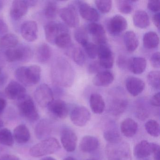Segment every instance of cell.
I'll use <instances>...</instances> for the list:
<instances>
[{"mask_svg": "<svg viewBox=\"0 0 160 160\" xmlns=\"http://www.w3.org/2000/svg\"><path fill=\"white\" fill-rule=\"evenodd\" d=\"M51 77L53 82L61 87H70L73 81V71L71 64L63 58L56 60L51 67Z\"/></svg>", "mask_w": 160, "mask_h": 160, "instance_id": "obj_1", "label": "cell"}, {"mask_svg": "<svg viewBox=\"0 0 160 160\" xmlns=\"http://www.w3.org/2000/svg\"><path fill=\"white\" fill-rule=\"evenodd\" d=\"M41 67L38 65L21 66L15 71L16 78L25 86H30L37 84L41 80Z\"/></svg>", "mask_w": 160, "mask_h": 160, "instance_id": "obj_2", "label": "cell"}, {"mask_svg": "<svg viewBox=\"0 0 160 160\" xmlns=\"http://www.w3.org/2000/svg\"><path fill=\"white\" fill-rule=\"evenodd\" d=\"M61 148L58 140L55 138H48L32 146L29 153L34 157H40L53 154Z\"/></svg>", "mask_w": 160, "mask_h": 160, "instance_id": "obj_3", "label": "cell"}, {"mask_svg": "<svg viewBox=\"0 0 160 160\" xmlns=\"http://www.w3.org/2000/svg\"><path fill=\"white\" fill-rule=\"evenodd\" d=\"M18 101V107L21 116L32 122L37 121L39 119V113L31 97L26 95Z\"/></svg>", "mask_w": 160, "mask_h": 160, "instance_id": "obj_4", "label": "cell"}, {"mask_svg": "<svg viewBox=\"0 0 160 160\" xmlns=\"http://www.w3.org/2000/svg\"><path fill=\"white\" fill-rule=\"evenodd\" d=\"M33 52L29 47L20 46L16 48H9L5 51L4 57L9 62L20 61L27 62L31 59Z\"/></svg>", "mask_w": 160, "mask_h": 160, "instance_id": "obj_5", "label": "cell"}, {"mask_svg": "<svg viewBox=\"0 0 160 160\" xmlns=\"http://www.w3.org/2000/svg\"><path fill=\"white\" fill-rule=\"evenodd\" d=\"M108 160H130L129 148L126 144L119 143L110 144L106 148Z\"/></svg>", "mask_w": 160, "mask_h": 160, "instance_id": "obj_6", "label": "cell"}, {"mask_svg": "<svg viewBox=\"0 0 160 160\" xmlns=\"http://www.w3.org/2000/svg\"><path fill=\"white\" fill-rule=\"evenodd\" d=\"M91 115L89 110L84 106H78L73 108L70 113V118L74 125L83 127L89 121Z\"/></svg>", "mask_w": 160, "mask_h": 160, "instance_id": "obj_7", "label": "cell"}, {"mask_svg": "<svg viewBox=\"0 0 160 160\" xmlns=\"http://www.w3.org/2000/svg\"><path fill=\"white\" fill-rule=\"evenodd\" d=\"M34 97L37 102L42 108L47 107L54 100L53 92L46 84H42L38 87L34 92Z\"/></svg>", "mask_w": 160, "mask_h": 160, "instance_id": "obj_8", "label": "cell"}, {"mask_svg": "<svg viewBox=\"0 0 160 160\" xmlns=\"http://www.w3.org/2000/svg\"><path fill=\"white\" fill-rule=\"evenodd\" d=\"M127 20L123 17L119 15L114 16L107 22V29L111 35L117 36L126 29Z\"/></svg>", "mask_w": 160, "mask_h": 160, "instance_id": "obj_9", "label": "cell"}, {"mask_svg": "<svg viewBox=\"0 0 160 160\" xmlns=\"http://www.w3.org/2000/svg\"><path fill=\"white\" fill-rule=\"evenodd\" d=\"M97 56L100 66L105 69H111L114 62V55L110 48L106 44L100 45L98 47Z\"/></svg>", "mask_w": 160, "mask_h": 160, "instance_id": "obj_10", "label": "cell"}, {"mask_svg": "<svg viewBox=\"0 0 160 160\" xmlns=\"http://www.w3.org/2000/svg\"><path fill=\"white\" fill-rule=\"evenodd\" d=\"M61 141L66 151L72 152L75 150L77 144L76 134L71 128H63L61 132Z\"/></svg>", "mask_w": 160, "mask_h": 160, "instance_id": "obj_11", "label": "cell"}, {"mask_svg": "<svg viewBox=\"0 0 160 160\" xmlns=\"http://www.w3.org/2000/svg\"><path fill=\"white\" fill-rule=\"evenodd\" d=\"M60 17L63 22L70 28H77L79 26V19L76 9L70 5L59 11Z\"/></svg>", "mask_w": 160, "mask_h": 160, "instance_id": "obj_12", "label": "cell"}, {"mask_svg": "<svg viewBox=\"0 0 160 160\" xmlns=\"http://www.w3.org/2000/svg\"><path fill=\"white\" fill-rule=\"evenodd\" d=\"M44 31L46 39L48 42L50 43L55 44V40L61 33L69 31L63 24L51 21L45 26Z\"/></svg>", "mask_w": 160, "mask_h": 160, "instance_id": "obj_13", "label": "cell"}, {"mask_svg": "<svg viewBox=\"0 0 160 160\" xmlns=\"http://www.w3.org/2000/svg\"><path fill=\"white\" fill-rule=\"evenodd\" d=\"M87 31L92 35L93 41L98 45L106 44L107 38L105 31L102 26L92 22L88 25Z\"/></svg>", "mask_w": 160, "mask_h": 160, "instance_id": "obj_14", "label": "cell"}, {"mask_svg": "<svg viewBox=\"0 0 160 160\" xmlns=\"http://www.w3.org/2000/svg\"><path fill=\"white\" fill-rule=\"evenodd\" d=\"M47 107L50 114L58 118H65L69 113L67 104L64 101L60 99L53 100Z\"/></svg>", "mask_w": 160, "mask_h": 160, "instance_id": "obj_15", "label": "cell"}, {"mask_svg": "<svg viewBox=\"0 0 160 160\" xmlns=\"http://www.w3.org/2000/svg\"><path fill=\"white\" fill-rule=\"evenodd\" d=\"M21 35L26 41L33 42L38 38V28L35 21L29 20L26 21L20 28Z\"/></svg>", "mask_w": 160, "mask_h": 160, "instance_id": "obj_16", "label": "cell"}, {"mask_svg": "<svg viewBox=\"0 0 160 160\" xmlns=\"http://www.w3.org/2000/svg\"><path fill=\"white\" fill-rule=\"evenodd\" d=\"M5 94L9 99L19 101L25 97L26 89L23 85L15 81H11L5 88Z\"/></svg>", "mask_w": 160, "mask_h": 160, "instance_id": "obj_17", "label": "cell"}, {"mask_svg": "<svg viewBox=\"0 0 160 160\" xmlns=\"http://www.w3.org/2000/svg\"><path fill=\"white\" fill-rule=\"evenodd\" d=\"M79 13L87 21L92 22H97L100 18V16L98 12L89 4L84 2H78Z\"/></svg>", "mask_w": 160, "mask_h": 160, "instance_id": "obj_18", "label": "cell"}, {"mask_svg": "<svg viewBox=\"0 0 160 160\" xmlns=\"http://www.w3.org/2000/svg\"><path fill=\"white\" fill-rule=\"evenodd\" d=\"M125 86L128 92L133 96H137L144 90L145 84L144 81L138 78L130 77L125 82Z\"/></svg>", "mask_w": 160, "mask_h": 160, "instance_id": "obj_19", "label": "cell"}, {"mask_svg": "<svg viewBox=\"0 0 160 160\" xmlns=\"http://www.w3.org/2000/svg\"><path fill=\"white\" fill-rule=\"evenodd\" d=\"M28 7L26 1H14L10 11L11 17L14 20H19L27 14Z\"/></svg>", "mask_w": 160, "mask_h": 160, "instance_id": "obj_20", "label": "cell"}, {"mask_svg": "<svg viewBox=\"0 0 160 160\" xmlns=\"http://www.w3.org/2000/svg\"><path fill=\"white\" fill-rule=\"evenodd\" d=\"M154 143H149L147 140H142L136 145L134 155L138 159H144L152 153Z\"/></svg>", "mask_w": 160, "mask_h": 160, "instance_id": "obj_21", "label": "cell"}, {"mask_svg": "<svg viewBox=\"0 0 160 160\" xmlns=\"http://www.w3.org/2000/svg\"><path fill=\"white\" fill-rule=\"evenodd\" d=\"M99 144L97 138L91 135L85 136L80 141L79 149L84 152H91L97 149Z\"/></svg>", "mask_w": 160, "mask_h": 160, "instance_id": "obj_22", "label": "cell"}, {"mask_svg": "<svg viewBox=\"0 0 160 160\" xmlns=\"http://www.w3.org/2000/svg\"><path fill=\"white\" fill-rule=\"evenodd\" d=\"M51 122L46 119H43L37 123L35 128L36 138L39 139L47 138L52 131Z\"/></svg>", "mask_w": 160, "mask_h": 160, "instance_id": "obj_23", "label": "cell"}, {"mask_svg": "<svg viewBox=\"0 0 160 160\" xmlns=\"http://www.w3.org/2000/svg\"><path fill=\"white\" fill-rule=\"evenodd\" d=\"M114 80V76L109 71L99 72L93 78L92 82L97 87H106L112 84Z\"/></svg>", "mask_w": 160, "mask_h": 160, "instance_id": "obj_24", "label": "cell"}, {"mask_svg": "<svg viewBox=\"0 0 160 160\" xmlns=\"http://www.w3.org/2000/svg\"><path fill=\"white\" fill-rule=\"evenodd\" d=\"M147 65L146 59L141 57H135L129 59L128 69L135 74H140L144 72Z\"/></svg>", "mask_w": 160, "mask_h": 160, "instance_id": "obj_25", "label": "cell"}, {"mask_svg": "<svg viewBox=\"0 0 160 160\" xmlns=\"http://www.w3.org/2000/svg\"><path fill=\"white\" fill-rule=\"evenodd\" d=\"M13 135L14 140L21 144L27 143L31 137L28 128L24 124L18 125L15 128Z\"/></svg>", "mask_w": 160, "mask_h": 160, "instance_id": "obj_26", "label": "cell"}, {"mask_svg": "<svg viewBox=\"0 0 160 160\" xmlns=\"http://www.w3.org/2000/svg\"><path fill=\"white\" fill-rule=\"evenodd\" d=\"M120 128L121 131L124 136L132 138L136 134L138 125L132 119L127 118L122 122Z\"/></svg>", "mask_w": 160, "mask_h": 160, "instance_id": "obj_27", "label": "cell"}, {"mask_svg": "<svg viewBox=\"0 0 160 160\" xmlns=\"http://www.w3.org/2000/svg\"><path fill=\"white\" fill-rule=\"evenodd\" d=\"M90 105L92 112L101 114L103 112L105 103L102 95L98 93H92L90 97Z\"/></svg>", "mask_w": 160, "mask_h": 160, "instance_id": "obj_28", "label": "cell"}, {"mask_svg": "<svg viewBox=\"0 0 160 160\" xmlns=\"http://www.w3.org/2000/svg\"><path fill=\"white\" fill-rule=\"evenodd\" d=\"M133 23L137 28L145 29L150 25V19L148 13L143 10H139L135 12Z\"/></svg>", "mask_w": 160, "mask_h": 160, "instance_id": "obj_29", "label": "cell"}, {"mask_svg": "<svg viewBox=\"0 0 160 160\" xmlns=\"http://www.w3.org/2000/svg\"><path fill=\"white\" fill-rule=\"evenodd\" d=\"M123 42L125 48L129 52H133L136 50L139 44L138 38L136 34L132 31L126 32L123 35Z\"/></svg>", "mask_w": 160, "mask_h": 160, "instance_id": "obj_30", "label": "cell"}, {"mask_svg": "<svg viewBox=\"0 0 160 160\" xmlns=\"http://www.w3.org/2000/svg\"><path fill=\"white\" fill-rule=\"evenodd\" d=\"M128 106V102L123 98L114 99L110 104L109 110L113 115L117 116L122 114Z\"/></svg>", "mask_w": 160, "mask_h": 160, "instance_id": "obj_31", "label": "cell"}, {"mask_svg": "<svg viewBox=\"0 0 160 160\" xmlns=\"http://www.w3.org/2000/svg\"><path fill=\"white\" fill-rule=\"evenodd\" d=\"M143 42L144 47L147 49L156 48L159 45V36L154 32H148L144 34Z\"/></svg>", "mask_w": 160, "mask_h": 160, "instance_id": "obj_32", "label": "cell"}, {"mask_svg": "<svg viewBox=\"0 0 160 160\" xmlns=\"http://www.w3.org/2000/svg\"><path fill=\"white\" fill-rule=\"evenodd\" d=\"M52 52L50 47L46 43L40 45L37 48L36 58L38 61L42 63L47 62L51 57Z\"/></svg>", "mask_w": 160, "mask_h": 160, "instance_id": "obj_33", "label": "cell"}, {"mask_svg": "<svg viewBox=\"0 0 160 160\" xmlns=\"http://www.w3.org/2000/svg\"><path fill=\"white\" fill-rule=\"evenodd\" d=\"M18 42V38L16 35L13 33H7L0 38V47L8 49L13 48Z\"/></svg>", "mask_w": 160, "mask_h": 160, "instance_id": "obj_34", "label": "cell"}, {"mask_svg": "<svg viewBox=\"0 0 160 160\" xmlns=\"http://www.w3.org/2000/svg\"><path fill=\"white\" fill-rule=\"evenodd\" d=\"M55 44L58 47L62 49L70 47L72 44V39L69 31L61 33L55 40Z\"/></svg>", "mask_w": 160, "mask_h": 160, "instance_id": "obj_35", "label": "cell"}, {"mask_svg": "<svg viewBox=\"0 0 160 160\" xmlns=\"http://www.w3.org/2000/svg\"><path fill=\"white\" fill-rule=\"evenodd\" d=\"M103 137L110 144L119 143L121 141V137L116 128H110L106 130L104 132Z\"/></svg>", "mask_w": 160, "mask_h": 160, "instance_id": "obj_36", "label": "cell"}, {"mask_svg": "<svg viewBox=\"0 0 160 160\" xmlns=\"http://www.w3.org/2000/svg\"><path fill=\"white\" fill-rule=\"evenodd\" d=\"M0 143L8 147H12L13 145V135L9 129L4 128L0 130Z\"/></svg>", "mask_w": 160, "mask_h": 160, "instance_id": "obj_37", "label": "cell"}, {"mask_svg": "<svg viewBox=\"0 0 160 160\" xmlns=\"http://www.w3.org/2000/svg\"><path fill=\"white\" fill-rule=\"evenodd\" d=\"M58 4L56 2L49 1L46 5L44 9V14L48 19H55L58 13Z\"/></svg>", "mask_w": 160, "mask_h": 160, "instance_id": "obj_38", "label": "cell"}, {"mask_svg": "<svg viewBox=\"0 0 160 160\" xmlns=\"http://www.w3.org/2000/svg\"><path fill=\"white\" fill-rule=\"evenodd\" d=\"M145 129L147 132L152 137H158L160 135V124L156 121L151 119L146 122Z\"/></svg>", "mask_w": 160, "mask_h": 160, "instance_id": "obj_39", "label": "cell"}, {"mask_svg": "<svg viewBox=\"0 0 160 160\" xmlns=\"http://www.w3.org/2000/svg\"><path fill=\"white\" fill-rule=\"evenodd\" d=\"M74 36L76 42L82 46L88 42V32L83 28H77L74 32Z\"/></svg>", "mask_w": 160, "mask_h": 160, "instance_id": "obj_40", "label": "cell"}, {"mask_svg": "<svg viewBox=\"0 0 160 160\" xmlns=\"http://www.w3.org/2000/svg\"><path fill=\"white\" fill-rule=\"evenodd\" d=\"M160 72L152 71L147 76L148 83L151 87L155 90L160 89Z\"/></svg>", "mask_w": 160, "mask_h": 160, "instance_id": "obj_41", "label": "cell"}, {"mask_svg": "<svg viewBox=\"0 0 160 160\" xmlns=\"http://www.w3.org/2000/svg\"><path fill=\"white\" fill-rule=\"evenodd\" d=\"M132 1H117V8L118 11L122 13L128 14L132 12L133 9V2Z\"/></svg>", "mask_w": 160, "mask_h": 160, "instance_id": "obj_42", "label": "cell"}, {"mask_svg": "<svg viewBox=\"0 0 160 160\" xmlns=\"http://www.w3.org/2000/svg\"><path fill=\"white\" fill-rule=\"evenodd\" d=\"M72 58L76 63L79 66H83L86 62V56L84 51L80 48H75L73 50Z\"/></svg>", "mask_w": 160, "mask_h": 160, "instance_id": "obj_43", "label": "cell"}, {"mask_svg": "<svg viewBox=\"0 0 160 160\" xmlns=\"http://www.w3.org/2000/svg\"><path fill=\"white\" fill-rule=\"evenodd\" d=\"M95 3L97 9L102 13L109 12L112 8V2L110 0H98L95 1Z\"/></svg>", "mask_w": 160, "mask_h": 160, "instance_id": "obj_44", "label": "cell"}, {"mask_svg": "<svg viewBox=\"0 0 160 160\" xmlns=\"http://www.w3.org/2000/svg\"><path fill=\"white\" fill-rule=\"evenodd\" d=\"M85 52L90 58L94 59L96 58L98 53V47L93 43L88 42L83 46Z\"/></svg>", "mask_w": 160, "mask_h": 160, "instance_id": "obj_45", "label": "cell"}, {"mask_svg": "<svg viewBox=\"0 0 160 160\" xmlns=\"http://www.w3.org/2000/svg\"><path fill=\"white\" fill-rule=\"evenodd\" d=\"M148 8L153 12L158 13L160 11V1L156 0H150L148 2Z\"/></svg>", "mask_w": 160, "mask_h": 160, "instance_id": "obj_46", "label": "cell"}, {"mask_svg": "<svg viewBox=\"0 0 160 160\" xmlns=\"http://www.w3.org/2000/svg\"><path fill=\"white\" fill-rule=\"evenodd\" d=\"M150 63L152 66L153 68H158L160 67V52L154 53L151 57Z\"/></svg>", "mask_w": 160, "mask_h": 160, "instance_id": "obj_47", "label": "cell"}, {"mask_svg": "<svg viewBox=\"0 0 160 160\" xmlns=\"http://www.w3.org/2000/svg\"><path fill=\"white\" fill-rule=\"evenodd\" d=\"M101 67L98 62H92L90 63L88 67V72L90 74L98 73L100 72Z\"/></svg>", "mask_w": 160, "mask_h": 160, "instance_id": "obj_48", "label": "cell"}, {"mask_svg": "<svg viewBox=\"0 0 160 160\" xmlns=\"http://www.w3.org/2000/svg\"><path fill=\"white\" fill-rule=\"evenodd\" d=\"M129 61V59L127 58L125 56H119L118 60V65L120 68H127L128 69Z\"/></svg>", "mask_w": 160, "mask_h": 160, "instance_id": "obj_49", "label": "cell"}, {"mask_svg": "<svg viewBox=\"0 0 160 160\" xmlns=\"http://www.w3.org/2000/svg\"><path fill=\"white\" fill-rule=\"evenodd\" d=\"M137 115L139 119H145L148 117V110L146 108L142 107H139V108H138L137 110Z\"/></svg>", "mask_w": 160, "mask_h": 160, "instance_id": "obj_50", "label": "cell"}, {"mask_svg": "<svg viewBox=\"0 0 160 160\" xmlns=\"http://www.w3.org/2000/svg\"><path fill=\"white\" fill-rule=\"evenodd\" d=\"M160 92L155 93L150 99V103L154 107H159L160 106Z\"/></svg>", "mask_w": 160, "mask_h": 160, "instance_id": "obj_51", "label": "cell"}, {"mask_svg": "<svg viewBox=\"0 0 160 160\" xmlns=\"http://www.w3.org/2000/svg\"><path fill=\"white\" fill-rule=\"evenodd\" d=\"M8 27L4 20L0 18V35L5 34L8 31Z\"/></svg>", "mask_w": 160, "mask_h": 160, "instance_id": "obj_52", "label": "cell"}, {"mask_svg": "<svg viewBox=\"0 0 160 160\" xmlns=\"http://www.w3.org/2000/svg\"><path fill=\"white\" fill-rule=\"evenodd\" d=\"M7 105V102L4 96L0 93V116L4 111Z\"/></svg>", "mask_w": 160, "mask_h": 160, "instance_id": "obj_53", "label": "cell"}, {"mask_svg": "<svg viewBox=\"0 0 160 160\" xmlns=\"http://www.w3.org/2000/svg\"><path fill=\"white\" fill-rule=\"evenodd\" d=\"M160 14L158 12L153 15L152 17V21L154 26L159 30L160 28Z\"/></svg>", "mask_w": 160, "mask_h": 160, "instance_id": "obj_54", "label": "cell"}, {"mask_svg": "<svg viewBox=\"0 0 160 160\" xmlns=\"http://www.w3.org/2000/svg\"><path fill=\"white\" fill-rule=\"evenodd\" d=\"M153 157L155 160H160V146L158 144H154L153 152Z\"/></svg>", "mask_w": 160, "mask_h": 160, "instance_id": "obj_55", "label": "cell"}, {"mask_svg": "<svg viewBox=\"0 0 160 160\" xmlns=\"http://www.w3.org/2000/svg\"><path fill=\"white\" fill-rule=\"evenodd\" d=\"M0 160H20V159L12 154H5L0 157Z\"/></svg>", "mask_w": 160, "mask_h": 160, "instance_id": "obj_56", "label": "cell"}, {"mask_svg": "<svg viewBox=\"0 0 160 160\" xmlns=\"http://www.w3.org/2000/svg\"><path fill=\"white\" fill-rule=\"evenodd\" d=\"M5 64V61H4V54L3 55L2 52L0 51V74L2 73V69Z\"/></svg>", "mask_w": 160, "mask_h": 160, "instance_id": "obj_57", "label": "cell"}, {"mask_svg": "<svg viewBox=\"0 0 160 160\" xmlns=\"http://www.w3.org/2000/svg\"><path fill=\"white\" fill-rule=\"evenodd\" d=\"M7 75L5 74H0V87H1L6 83L7 80Z\"/></svg>", "mask_w": 160, "mask_h": 160, "instance_id": "obj_58", "label": "cell"}, {"mask_svg": "<svg viewBox=\"0 0 160 160\" xmlns=\"http://www.w3.org/2000/svg\"><path fill=\"white\" fill-rule=\"evenodd\" d=\"M28 7H32L35 6L37 4L38 1H34V0H29V1H26Z\"/></svg>", "mask_w": 160, "mask_h": 160, "instance_id": "obj_59", "label": "cell"}, {"mask_svg": "<svg viewBox=\"0 0 160 160\" xmlns=\"http://www.w3.org/2000/svg\"><path fill=\"white\" fill-rule=\"evenodd\" d=\"M41 160H57L53 157H51V156H47V157H44L42 158Z\"/></svg>", "mask_w": 160, "mask_h": 160, "instance_id": "obj_60", "label": "cell"}, {"mask_svg": "<svg viewBox=\"0 0 160 160\" xmlns=\"http://www.w3.org/2000/svg\"><path fill=\"white\" fill-rule=\"evenodd\" d=\"M63 160H77L76 159H75L74 158L72 157H71V156H69V157H66L65 159H63Z\"/></svg>", "mask_w": 160, "mask_h": 160, "instance_id": "obj_61", "label": "cell"}, {"mask_svg": "<svg viewBox=\"0 0 160 160\" xmlns=\"http://www.w3.org/2000/svg\"><path fill=\"white\" fill-rule=\"evenodd\" d=\"M3 122L1 118H0V130L1 128L3 127Z\"/></svg>", "mask_w": 160, "mask_h": 160, "instance_id": "obj_62", "label": "cell"}, {"mask_svg": "<svg viewBox=\"0 0 160 160\" xmlns=\"http://www.w3.org/2000/svg\"><path fill=\"white\" fill-rule=\"evenodd\" d=\"M3 2L2 1H0V11L3 8Z\"/></svg>", "mask_w": 160, "mask_h": 160, "instance_id": "obj_63", "label": "cell"}, {"mask_svg": "<svg viewBox=\"0 0 160 160\" xmlns=\"http://www.w3.org/2000/svg\"><path fill=\"white\" fill-rule=\"evenodd\" d=\"M93 160V159H88V160Z\"/></svg>", "mask_w": 160, "mask_h": 160, "instance_id": "obj_64", "label": "cell"}]
</instances>
